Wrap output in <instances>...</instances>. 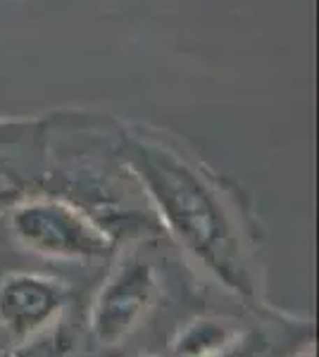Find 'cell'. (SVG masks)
<instances>
[{
    "mask_svg": "<svg viewBox=\"0 0 319 357\" xmlns=\"http://www.w3.org/2000/svg\"><path fill=\"white\" fill-rule=\"evenodd\" d=\"M153 272L150 264L131 257L110 279L98 298L94 326L101 341L112 343L133 326L153 296Z\"/></svg>",
    "mask_w": 319,
    "mask_h": 357,
    "instance_id": "3957f363",
    "label": "cell"
},
{
    "mask_svg": "<svg viewBox=\"0 0 319 357\" xmlns=\"http://www.w3.org/2000/svg\"><path fill=\"white\" fill-rule=\"evenodd\" d=\"M10 222L22 245L48 257L94 260L105 257L112 245L101 224L65 200H27L15 207Z\"/></svg>",
    "mask_w": 319,
    "mask_h": 357,
    "instance_id": "7a4b0ae2",
    "label": "cell"
},
{
    "mask_svg": "<svg viewBox=\"0 0 319 357\" xmlns=\"http://www.w3.org/2000/svg\"><path fill=\"white\" fill-rule=\"evenodd\" d=\"M62 298L65 291L55 281L34 274H15L0 286V319L10 331L24 336L43 326L55 310H60Z\"/></svg>",
    "mask_w": 319,
    "mask_h": 357,
    "instance_id": "277c9868",
    "label": "cell"
},
{
    "mask_svg": "<svg viewBox=\"0 0 319 357\" xmlns=\"http://www.w3.org/2000/svg\"><path fill=\"white\" fill-rule=\"evenodd\" d=\"M224 341H226L224 326L212 324V321H200L191 331H186V336L179 341L177 353L184 357H200L214 348H219Z\"/></svg>",
    "mask_w": 319,
    "mask_h": 357,
    "instance_id": "5b68a950",
    "label": "cell"
},
{
    "mask_svg": "<svg viewBox=\"0 0 319 357\" xmlns=\"http://www.w3.org/2000/svg\"><path fill=\"white\" fill-rule=\"evenodd\" d=\"M121 151L179 243L226 286L251 291L241 234L212 176L143 124L121 126Z\"/></svg>",
    "mask_w": 319,
    "mask_h": 357,
    "instance_id": "6da1fadb",
    "label": "cell"
},
{
    "mask_svg": "<svg viewBox=\"0 0 319 357\" xmlns=\"http://www.w3.org/2000/svg\"><path fill=\"white\" fill-rule=\"evenodd\" d=\"M0 357H53V353H50V348L45 345V341H40V343L27 345V348H17L13 353H5Z\"/></svg>",
    "mask_w": 319,
    "mask_h": 357,
    "instance_id": "8992f818",
    "label": "cell"
}]
</instances>
